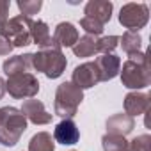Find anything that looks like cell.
Segmentation results:
<instances>
[{
  "mask_svg": "<svg viewBox=\"0 0 151 151\" xmlns=\"http://www.w3.org/2000/svg\"><path fill=\"white\" fill-rule=\"evenodd\" d=\"M119 41H121V46H123V50H124L128 55H133V53L140 52V43H142V39H140L139 32L126 30V32H124V34L119 37Z\"/></svg>",
  "mask_w": 151,
  "mask_h": 151,
  "instance_id": "20",
  "label": "cell"
},
{
  "mask_svg": "<svg viewBox=\"0 0 151 151\" xmlns=\"http://www.w3.org/2000/svg\"><path fill=\"white\" fill-rule=\"evenodd\" d=\"M53 139L59 142V144H64V146H73L77 144L78 139H80V132L77 128L71 119H62L55 130H53Z\"/></svg>",
  "mask_w": 151,
  "mask_h": 151,
  "instance_id": "11",
  "label": "cell"
},
{
  "mask_svg": "<svg viewBox=\"0 0 151 151\" xmlns=\"http://www.w3.org/2000/svg\"><path fill=\"white\" fill-rule=\"evenodd\" d=\"M29 32H30V41L36 43L39 48H45V46H48V45L53 43L48 25L45 22H41V20H37V22L36 20H30Z\"/></svg>",
  "mask_w": 151,
  "mask_h": 151,
  "instance_id": "17",
  "label": "cell"
},
{
  "mask_svg": "<svg viewBox=\"0 0 151 151\" xmlns=\"http://www.w3.org/2000/svg\"><path fill=\"white\" fill-rule=\"evenodd\" d=\"M100 82V73L94 62H84L80 66L75 68L73 77H71V84H75L78 89H89L94 87Z\"/></svg>",
  "mask_w": 151,
  "mask_h": 151,
  "instance_id": "8",
  "label": "cell"
},
{
  "mask_svg": "<svg viewBox=\"0 0 151 151\" xmlns=\"http://www.w3.org/2000/svg\"><path fill=\"white\" fill-rule=\"evenodd\" d=\"M66 64H68V60H66L62 50L55 43H52L45 48H39V52L34 53V59H32V68L36 71L45 73L48 78H59L66 69Z\"/></svg>",
  "mask_w": 151,
  "mask_h": 151,
  "instance_id": "2",
  "label": "cell"
},
{
  "mask_svg": "<svg viewBox=\"0 0 151 151\" xmlns=\"http://www.w3.org/2000/svg\"><path fill=\"white\" fill-rule=\"evenodd\" d=\"M9 7L11 4L7 0H0V25L7 22V16H9Z\"/></svg>",
  "mask_w": 151,
  "mask_h": 151,
  "instance_id": "27",
  "label": "cell"
},
{
  "mask_svg": "<svg viewBox=\"0 0 151 151\" xmlns=\"http://www.w3.org/2000/svg\"><path fill=\"white\" fill-rule=\"evenodd\" d=\"M53 43L59 46V48H64V46H75V43L78 41V30L75 29L71 23L68 22H62L55 27V32L52 36Z\"/></svg>",
  "mask_w": 151,
  "mask_h": 151,
  "instance_id": "15",
  "label": "cell"
},
{
  "mask_svg": "<svg viewBox=\"0 0 151 151\" xmlns=\"http://www.w3.org/2000/svg\"><path fill=\"white\" fill-rule=\"evenodd\" d=\"M149 20V9L146 4H126L121 7V13H119V23L132 30V32H137L139 29H144L146 23Z\"/></svg>",
  "mask_w": 151,
  "mask_h": 151,
  "instance_id": "7",
  "label": "cell"
},
{
  "mask_svg": "<svg viewBox=\"0 0 151 151\" xmlns=\"http://www.w3.org/2000/svg\"><path fill=\"white\" fill-rule=\"evenodd\" d=\"M149 144H151L149 135H139L128 142V151H149Z\"/></svg>",
  "mask_w": 151,
  "mask_h": 151,
  "instance_id": "24",
  "label": "cell"
},
{
  "mask_svg": "<svg viewBox=\"0 0 151 151\" xmlns=\"http://www.w3.org/2000/svg\"><path fill=\"white\" fill-rule=\"evenodd\" d=\"M29 151H55V142L48 132H39L30 139Z\"/></svg>",
  "mask_w": 151,
  "mask_h": 151,
  "instance_id": "19",
  "label": "cell"
},
{
  "mask_svg": "<svg viewBox=\"0 0 151 151\" xmlns=\"http://www.w3.org/2000/svg\"><path fill=\"white\" fill-rule=\"evenodd\" d=\"M13 43L7 39V37H4L2 34H0V55H9L11 52H13Z\"/></svg>",
  "mask_w": 151,
  "mask_h": 151,
  "instance_id": "26",
  "label": "cell"
},
{
  "mask_svg": "<svg viewBox=\"0 0 151 151\" xmlns=\"http://www.w3.org/2000/svg\"><path fill=\"white\" fill-rule=\"evenodd\" d=\"M32 59L34 53H25V55H16V57H9L4 62V73L7 77H13V75H20V73H30L32 68Z\"/></svg>",
  "mask_w": 151,
  "mask_h": 151,
  "instance_id": "14",
  "label": "cell"
},
{
  "mask_svg": "<svg viewBox=\"0 0 151 151\" xmlns=\"http://www.w3.org/2000/svg\"><path fill=\"white\" fill-rule=\"evenodd\" d=\"M121 82L128 89H144L151 82V71L147 55L142 52H137L133 55H128V60L123 64L121 71Z\"/></svg>",
  "mask_w": 151,
  "mask_h": 151,
  "instance_id": "1",
  "label": "cell"
},
{
  "mask_svg": "<svg viewBox=\"0 0 151 151\" xmlns=\"http://www.w3.org/2000/svg\"><path fill=\"white\" fill-rule=\"evenodd\" d=\"M80 27L89 34V36H100L101 32H103V25L101 23H98V22H94V20H91V18H82L80 20Z\"/></svg>",
  "mask_w": 151,
  "mask_h": 151,
  "instance_id": "23",
  "label": "cell"
},
{
  "mask_svg": "<svg viewBox=\"0 0 151 151\" xmlns=\"http://www.w3.org/2000/svg\"><path fill=\"white\" fill-rule=\"evenodd\" d=\"M6 91L16 100L34 98L39 93V82L32 73L13 75V77H9L7 82H6Z\"/></svg>",
  "mask_w": 151,
  "mask_h": 151,
  "instance_id": "6",
  "label": "cell"
},
{
  "mask_svg": "<svg viewBox=\"0 0 151 151\" xmlns=\"http://www.w3.org/2000/svg\"><path fill=\"white\" fill-rule=\"evenodd\" d=\"M135 128V121L133 117H130L128 114H116L107 121V130L110 135H119L124 137L128 135L132 130Z\"/></svg>",
  "mask_w": 151,
  "mask_h": 151,
  "instance_id": "16",
  "label": "cell"
},
{
  "mask_svg": "<svg viewBox=\"0 0 151 151\" xmlns=\"http://www.w3.org/2000/svg\"><path fill=\"white\" fill-rule=\"evenodd\" d=\"M20 110L25 116V119H29L34 124H48V123H52V114L46 112L43 101H39V100H34V98L25 100L23 107Z\"/></svg>",
  "mask_w": 151,
  "mask_h": 151,
  "instance_id": "9",
  "label": "cell"
},
{
  "mask_svg": "<svg viewBox=\"0 0 151 151\" xmlns=\"http://www.w3.org/2000/svg\"><path fill=\"white\" fill-rule=\"evenodd\" d=\"M73 53L77 57H91L94 53H98V39L94 36L86 34L84 37H80L73 46Z\"/></svg>",
  "mask_w": 151,
  "mask_h": 151,
  "instance_id": "18",
  "label": "cell"
},
{
  "mask_svg": "<svg viewBox=\"0 0 151 151\" xmlns=\"http://www.w3.org/2000/svg\"><path fill=\"white\" fill-rule=\"evenodd\" d=\"M119 43V37L117 36H105L101 39H98V52L101 53H110Z\"/></svg>",
  "mask_w": 151,
  "mask_h": 151,
  "instance_id": "25",
  "label": "cell"
},
{
  "mask_svg": "<svg viewBox=\"0 0 151 151\" xmlns=\"http://www.w3.org/2000/svg\"><path fill=\"white\" fill-rule=\"evenodd\" d=\"M82 100H84L82 89H78L71 82L60 84L57 87V93H55V103H53L55 114L60 116L62 119H71L77 114L78 105L82 103Z\"/></svg>",
  "mask_w": 151,
  "mask_h": 151,
  "instance_id": "4",
  "label": "cell"
},
{
  "mask_svg": "<svg viewBox=\"0 0 151 151\" xmlns=\"http://www.w3.org/2000/svg\"><path fill=\"white\" fill-rule=\"evenodd\" d=\"M7 91H6V82H4V78L0 77V100L4 98V94H6Z\"/></svg>",
  "mask_w": 151,
  "mask_h": 151,
  "instance_id": "28",
  "label": "cell"
},
{
  "mask_svg": "<svg viewBox=\"0 0 151 151\" xmlns=\"http://www.w3.org/2000/svg\"><path fill=\"white\" fill-rule=\"evenodd\" d=\"M101 144H103V151H128V140L119 135L107 133L103 135Z\"/></svg>",
  "mask_w": 151,
  "mask_h": 151,
  "instance_id": "21",
  "label": "cell"
},
{
  "mask_svg": "<svg viewBox=\"0 0 151 151\" xmlns=\"http://www.w3.org/2000/svg\"><path fill=\"white\" fill-rule=\"evenodd\" d=\"M0 144L7 147L18 144L20 137L27 130V119L22 114L20 109L14 107H4L0 109Z\"/></svg>",
  "mask_w": 151,
  "mask_h": 151,
  "instance_id": "3",
  "label": "cell"
},
{
  "mask_svg": "<svg viewBox=\"0 0 151 151\" xmlns=\"http://www.w3.org/2000/svg\"><path fill=\"white\" fill-rule=\"evenodd\" d=\"M29 25H30V18L18 14L0 25V34L7 37L13 43V46H27V45H30Z\"/></svg>",
  "mask_w": 151,
  "mask_h": 151,
  "instance_id": "5",
  "label": "cell"
},
{
  "mask_svg": "<svg viewBox=\"0 0 151 151\" xmlns=\"http://www.w3.org/2000/svg\"><path fill=\"white\" fill-rule=\"evenodd\" d=\"M98 73H100V82H109L112 78L117 77V73L121 69V60L119 57L112 55V53H103L94 60Z\"/></svg>",
  "mask_w": 151,
  "mask_h": 151,
  "instance_id": "10",
  "label": "cell"
},
{
  "mask_svg": "<svg viewBox=\"0 0 151 151\" xmlns=\"http://www.w3.org/2000/svg\"><path fill=\"white\" fill-rule=\"evenodd\" d=\"M84 13H86V18H91V20L105 25L112 16V2H107V0H91L86 6Z\"/></svg>",
  "mask_w": 151,
  "mask_h": 151,
  "instance_id": "12",
  "label": "cell"
},
{
  "mask_svg": "<svg viewBox=\"0 0 151 151\" xmlns=\"http://www.w3.org/2000/svg\"><path fill=\"white\" fill-rule=\"evenodd\" d=\"M0 119H2V116H0Z\"/></svg>",
  "mask_w": 151,
  "mask_h": 151,
  "instance_id": "29",
  "label": "cell"
},
{
  "mask_svg": "<svg viewBox=\"0 0 151 151\" xmlns=\"http://www.w3.org/2000/svg\"><path fill=\"white\" fill-rule=\"evenodd\" d=\"M18 7L22 11V16L30 18L32 14H37L39 13V9L43 7V2H41V0H20Z\"/></svg>",
  "mask_w": 151,
  "mask_h": 151,
  "instance_id": "22",
  "label": "cell"
},
{
  "mask_svg": "<svg viewBox=\"0 0 151 151\" xmlns=\"http://www.w3.org/2000/svg\"><path fill=\"white\" fill-rule=\"evenodd\" d=\"M149 110V96L146 93H128L124 98V114L130 117L140 116Z\"/></svg>",
  "mask_w": 151,
  "mask_h": 151,
  "instance_id": "13",
  "label": "cell"
}]
</instances>
